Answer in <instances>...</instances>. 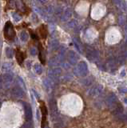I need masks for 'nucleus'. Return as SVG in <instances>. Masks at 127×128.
Here are the masks:
<instances>
[{
  "label": "nucleus",
  "instance_id": "nucleus-7",
  "mask_svg": "<svg viewBox=\"0 0 127 128\" xmlns=\"http://www.w3.org/2000/svg\"><path fill=\"white\" fill-rule=\"evenodd\" d=\"M118 91L120 93H122V94H125L127 92V88H126V87H121V88L118 89Z\"/></svg>",
  "mask_w": 127,
  "mask_h": 128
},
{
  "label": "nucleus",
  "instance_id": "nucleus-4",
  "mask_svg": "<svg viewBox=\"0 0 127 128\" xmlns=\"http://www.w3.org/2000/svg\"><path fill=\"white\" fill-rule=\"evenodd\" d=\"M38 35L41 39H46L48 35V30L47 27L44 24L40 25L38 28Z\"/></svg>",
  "mask_w": 127,
  "mask_h": 128
},
{
  "label": "nucleus",
  "instance_id": "nucleus-5",
  "mask_svg": "<svg viewBox=\"0 0 127 128\" xmlns=\"http://www.w3.org/2000/svg\"><path fill=\"white\" fill-rule=\"evenodd\" d=\"M38 58H39L40 62L43 65H45L46 60H45V55H44V48L41 42H38Z\"/></svg>",
  "mask_w": 127,
  "mask_h": 128
},
{
  "label": "nucleus",
  "instance_id": "nucleus-6",
  "mask_svg": "<svg viewBox=\"0 0 127 128\" xmlns=\"http://www.w3.org/2000/svg\"><path fill=\"white\" fill-rule=\"evenodd\" d=\"M117 103V99L116 95H114V94H111V95H110L109 97H108L107 99V104L109 105L110 106H114Z\"/></svg>",
  "mask_w": 127,
  "mask_h": 128
},
{
  "label": "nucleus",
  "instance_id": "nucleus-1",
  "mask_svg": "<svg viewBox=\"0 0 127 128\" xmlns=\"http://www.w3.org/2000/svg\"><path fill=\"white\" fill-rule=\"evenodd\" d=\"M3 35L4 38L8 41H13L16 37V31L14 30V25L12 24L11 21L6 23L3 29Z\"/></svg>",
  "mask_w": 127,
  "mask_h": 128
},
{
  "label": "nucleus",
  "instance_id": "nucleus-2",
  "mask_svg": "<svg viewBox=\"0 0 127 128\" xmlns=\"http://www.w3.org/2000/svg\"><path fill=\"white\" fill-rule=\"evenodd\" d=\"M39 108L42 114V121H41V127L45 128L46 125H47V117H48V111L44 101L39 100Z\"/></svg>",
  "mask_w": 127,
  "mask_h": 128
},
{
  "label": "nucleus",
  "instance_id": "nucleus-3",
  "mask_svg": "<svg viewBox=\"0 0 127 128\" xmlns=\"http://www.w3.org/2000/svg\"><path fill=\"white\" fill-rule=\"evenodd\" d=\"M26 55L25 52L22 51L19 48H17L15 50V58L19 66H23L24 60H25V58H26Z\"/></svg>",
  "mask_w": 127,
  "mask_h": 128
}]
</instances>
